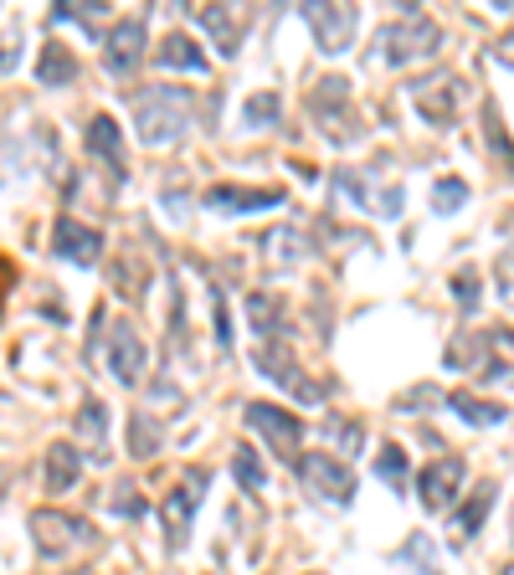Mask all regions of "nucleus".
Returning <instances> with one entry per match:
<instances>
[{
	"instance_id": "nucleus-1",
	"label": "nucleus",
	"mask_w": 514,
	"mask_h": 575,
	"mask_svg": "<svg viewBox=\"0 0 514 575\" xmlns=\"http://www.w3.org/2000/svg\"><path fill=\"white\" fill-rule=\"evenodd\" d=\"M247 319H253V335H257V365H262V375L273 386H283L289 396H299V401H325V386L304 380L299 360H293V344H289L293 329H289L283 298L278 293H253L247 298Z\"/></svg>"
},
{
	"instance_id": "nucleus-2",
	"label": "nucleus",
	"mask_w": 514,
	"mask_h": 575,
	"mask_svg": "<svg viewBox=\"0 0 514 575\" xmlns=\"http://www.w3.org/2000/svg\"><path fill=\"white\" fill-rule=\"evenodd\" d=\"M135 124L139 144H150V150H165L175 139H186L190 87H144V93H135Z\"/></svg>"
},
{
	"instance_id": "nucleus-3",
	"label": "nucleus",
	"mask_w": 514,
	"mask_h": 575,
	"mask_svg": "<svg viewBox=\"0 0 514 575\" xmlns=\"http://www.w3.org/2000/svg\"><path fill=\"white\" fill-rule=\"evenodd\" d=\"M437 42H443V26L432 16H422L417 5H401V21H392L386 32H381V57L392 62V68H407V62H417V57H432L437 51Z\"/></svg>"
},
{
	"instance_id": "nucleus-4",
	"label": "nucleus",
	"mask_w": 514,
	"mask_h": 575,
	"mask_svg": "<svg viewBox=\"0 0 514 575\" xmlns=\"http://www.w3.org/2000/svg\"><path fill=\"white\" fill-rule=\"evenodd\" d=\"M32 540L47 560H72L78 550H93V544H98V529L87 525V519H78V514H62V508H36Z\"/></svg>"
},
{
	"instance_id": "nucleus-5",
	"label": "nucleus",
	"mask_w": 514,
	"mask_h": 575,
	"mask_svg": "<svg viewBox=\"0 0 514 575\" xmlns=\"http://www.w3.org/2000/svg\"><path fill=\"white\" fill-rule=\"evenodd\" d=\"M247 426L268 442V453L278 462H304V416H293L289 407H268V401H247Z\"/></svg>"
},
{
	"instance_id": "nucleus-6",
	"label": "nucleus",
	"mask_w": 514,
	"mask_h": 575,
	"mask_svg": "<svg viewBox=\"0 0 514 575\" xmlns=\"http://www.w3.org/2000/svg\"><path fill=\"white\" fill-rule=\"evenodd\" d=\"M308 119L325 129L329 144L360 139V124H355V114H350V83H344V78H325V83L308 93Z\"/></svg>"
},
{
	"instance_id": "nucleus-7",
	"label": "nucleus",
	"mask_w": 514,
	"mask_h": 575,
	"mask_svg": "<svg viewBox=\"0 0 514 575\" xmlns=\"http://www.w3.org/2000/svg\"><path fill=\"white\" fill-rule=\"evenodd\" d=\"M411 103H417V114H422L432 129H447V124H458L463 103H468V87H463L458 72H432V78H417V83H411Z\"/></svg>"
},
{
	"instance_id": "nucleus-8",
	"label": "nucleus",
	"mask_w": 514,
	"mask_h": 575,
	"mask_svg": "<svg viewBox=\"0 0 514 575\" xmlns=\"http://www.w3.org/2000/svg\"><path fill=\"white\" fill-rule=\"evenodd\" d=\"M299 478H304L308 498H319V504H355V473H350V462L335 453H304L299 462Z\"/></svg>"
},
{
	"instance_id": "nucleus-9",
	"label": "nucleus",
	"mask_w": 514,
	"mask_h": 575,
	"mask_svg": "<svg viewBox=\"0 0 514 575\" xmlns=\"http://www.w3.org/2000/svg\"><path fill=\"white\" fill-rule=\"evenodd\" d=\"M211 489V473L206 468H190L180 483L171 489V498L160 504V519H165V544L171 550H180L190 535V519H196V508H201V493Z\"/></svg>"
},
{
	"instance_id": "nucleus-10",
	"label": "nucleus",
	"mask_w": 514,
	"mask_h": 575,
	"mask_svg": "<svg viewBox=\"0 0 514 575\" xmlns=\"http://www.w3.org/2000/svg\"><path fill=\"white\" fill-rule=\"evenodd\" d=\"M463 483H468V462L463 457H432L428 468H422V483H417V504L428 508V514H447L453 508V498L463 493Z\"/></svg>"
},
{
	"instance_id": "nucleus-11",
	"label": "nucleus",
	"mask_w": 514,
	"mask_h": 575,
	"mask_svg": "<svg viewBox=\"0 0 514 575\" xmlns=\"http://www.w3.org/2000/svg\"><path fill=\"white\" fill-rule=\"evenodd\" d=\"M304 21H308V32H314V42H319V51H325V57H340V51L355 42L360 11L355 5H304Z\"/></svg>"
},
{
	"instance_id": "nucleus-12",
	"label": "nucleus",
	"mask_w": 514,
	"mask_h": 575,
	"mask_svg": "<svg viewBox=\"0 0 514 575\" xmlns=\"http://www.w3.org/2000/svg\"><path fill=\"white\" fill-rule=\"evenodd\" d=\"M206 211H222V216H247V211H268V206H283V190L278 186H237V180H222L201 196Z\"/></svg>"
},
{
	"instance_id": "nucleus-13",
	"label": "nucleus",
	"mask_w": 514,
	"mask_h": 575,
	"mask_svg": "<svg viewBox=\"0 0 514 575\" xmlns=\"http://www.w3.org/2000/svg\"><path fill=\"white\" fill-rule=\"evenodd\" d=\"M108 371L119 375L124 386H139L144 380V365H150V355H144V339H139V329L135 324H114V335H108Z\"/></svg>"
},
{
	"instance_id": "nucleus-14",
	"label": "nucleus",
	"mask_w": 514,
	"mask_h": 575,
	"mask_svg": "<svg viewBox=\"0 0 514 575\" xmlns=\"http://www.w3.org/2000/svg\"><path fill=\"white\" fill-rule=\"evenodd\" d=\"M144 57V16H124L103 32V62L108 72H129Z\"/></svg>"
},
{
	"instance_id": "nucleus-15",
	"label": "nucleus",
	"mask_w": 514,
	"mask_h": 575,
	"mask_svg": "<svg viewBox=\"0 0 514 575\" xmlns=\"http://www.w3.org/2000/svg\"><path fill=\"white\" fill-rule=\"evenodd\" d=\"M51 247H57V257H68V262L87 268V262H98L103 237L93 232V226H83L78 216H57V226H51Z\"/></svg>"
},
{
	"instance_id": "nucleus-16",
	"label": "nucleus",
	"mask_w": 514,
	"mask_h": 575,
	"mask_svg": "<svg viewBox=\"0 0 514 575\" xmlns=\"http://www.w3.org/2000/svg\"><path fill=\"white\" fill-rule=\"evenodd\" d=\"M87 154H93L98 165H108V180H114V186H124V134L108 114H98V119L87 124Z\"/></svg>"
},
{
	"instance_id": "nucleus-17",
	"label": "nucleus",
	"mask_w": 514,
	"mask_h": 575,
	"mask_svg": "<svg viewBox=\"0 0 514 575\" xmlns=\"http://www.w3.org/2000/svg\"><path fill=\"white\" fill-rule=\"evenodd\" d=\"M196 21L217 36V47L232 57L242 47V32H247V11H222V5H196Z\"/></svg>"
},
{
	"instance_id": "nucleus-18",
	"label": "nucleus",
	"mask_w": 514,
	"mask_h": 575,
	"mask_svg": "<svg viewBox=\"0 0 514 575\" xmlns=\"http://www.w3.org/2000/svg\"><path fill=\"white\" fill-rule=\"evenodd\" d=\"M154 62H160V68H186L190 78H201V72H206V51L196 47L186 32H171L165 42H160V51H154Z\"/></svg>"
},
{
	"instance_id": "nucleus-19",
	"label": "nucleus",
	"mask_w": 514,
	"mask_h": 575,
	"mask_svg": "<svg viewBox=\"0 0 514 575\" xmlns=\"http://www.w3.org/2000/svg\"><path fill=\"white\" fill-rule=\"evenodd\" d=\"M78 437L87 442V462H108V407L103 401H83L78 411Z\"/></svg>"
},
{
	"instance_id": "nucleus-20",
	"label": "nucleus",
	"mask_w": 514,
	"mask_h": 575,
	"mask_svg": "<svg viewBox=\"0 0 514 575\" xmlns=\"http://www.w3.org/2000/svg\"><path fill=\"white\" fill-rule=\"evenodd\" d=\"M83 462L87 457H78V447L72 442H57L47 453V493H68L78 478H83Z\"/></svg>"
},
{
	"instance_id": "nucleus-21",
	"label": "nucleus",
	"mask_w": 514,
	"mask_h": 575,
	"mask_svg": "<svg viewBox=\"0 0 514 575\" xmlns=\"http://www.w3.org/2000/svg\"><path fill=\"white\" fill-rule=\"evenodd\" d=\"M489 508H494V478H483L479 489H474V498L453 514V535H458V544L468 540V535H479L483 519H489Z\"/></svg>"
},
{
	"instance_id": "nucleus-22",
	"label": "nucleus",
	"mask_w": 514,
	"mask_h": 575,
	"mask_svg": "<svg viewBox=\"0 0 514 575\" xmlns=\"http://www.w3.org/2000/svg\"><path fill=\"white\" fill-rule=\"evenodd\" d=\"M257 247H262V257H273V268H293V262H304L308 237L304 232H293V226H273Z\"/></svg>"
},
{
	"instance_id": "nucleus-23",
	"label": "nucleus",
	"mask_w": 514,
	"mask_h": 575,
	"mask_svg": "<svg viewBox=\"0 0 514 575\" xmlns=\"http://www.w3.org/2000/svg\"><path fill=\"white\" fill-rule=\"evenodd\" d=\"M447 407L458 411L468 426H499L504 416H510L499 401H483V396H474V390H453V396H447Z\"/></svg>"
},
{
	"instance_id": "nucleus-24",
	"label": "nucleus",
	"mask_w": 514,
	"mask_h": 575,
	"mask_svg": "<svg viewBox=\"0 0 514 575\" xmlns=\"http://www.w3.org/2000/svg\"><path fill=\"white\" fill-rule=\"evenodd\" d=\"M36 78L47 87L72 83V78H78V57H72L62 42H47V47H42V62H36Z\"/></svg>"
},
{
	"instance_id": "nucleus-25",
	"label": "nucleus",
	"mask_w": 514,
	"mask_h": 575,
	"mask_svg": "<svg viewBox=\"0 0 514 575\" xmlns=\"http://www.w3.org/2000/svg\"><path fill=\"white\" fill-rule=\"evenodd\" d=\"M232 473H237V483L247 493L268 489V468H262V457H257L253 442H237V447H232Z\"/></svg>"
},
{
	"instance_id": "nucleus-26",
	"label": "nucleus",
	"mask_w": 514,
	"mask_h": 575,
	"mask_svg": "<svg viewBox=\"0 0 514 575\" xmlns=\"http://www.w3.org/2000/svg\"><path fill=\"white\" fill-rule=\"evenodd\" d=\"M160 442H165V426H160V416H150V411H135V422H129V453H135V457H154V453H160Z\"/></svg>"
},
{
	"instance_id": "nucleus-27",
	"label": "nucleus",
	"mask_w": 514,
	"mask_h": 575,
	"mask_svg": "<svg viewBox=\"0 0 514 575\" xmlns=\"http://www.w3.org/2000/svg\"><path fill=\"white\" fill-rule=\"evenodd\" d=\"M376 478H381V483H386L392 493L407 489V453H401L396 442H386V447H381V457H376Z\"/></svg>"
},
{
	"instance_id": "nucleus-28",
	"label": "nucleus",
	"mask_w": 514,
	"mask_h": 575,
	"mask_svg": "<svg viewBox=\"0 0 514 575\" xmlns=\"http://www.w3.org/2000/svg\"><path fill=\"white\" fill-rule=\"evenodd\" d=\"M483 139H489V150L499 154V165L514 169V144L504 139V129H499V108H494V103H483Z\"/></svg>"
},
{
	"instance_id": "nucleus-29",
	"label": "nucleus",
	"mask_w": 514,
	"mask_h": 575,
	"mask_svg": "<svg viewBox=\"0 0 514 575\" xmlns=\"http://www.w3.org/2000/svg\"><path fill=\"white\" fill-rule=\"evenodd\" d=\"M278 114H283V103H278V93H253V98H247V108H242V119H247V129H262V124H278Z\"/></svg>"
},
{
	"instance_id": "nucleus-30",
	"label": "nucleus",
	"mask_w": 514,
	"mask_h": 575,
	"mask_svg": "<svg viewBox=\"0 0 514 575\" xmlns=\"http://www.w3.org/2000/svg\"><path fill=\"white\" fill-rule=\"evenodd\" d=\"M468 201V186H463L458 175H443L437 186H432V211H443V216H453L458 206Z\"/></svg>"
},
{
	"instance_id": "nucleus-31",
	"label": "nucleus",
	"mask_w": 514,
	"mask_h": 575,
	"mask_svg": "<svg viewBox=\"0 0 514 575\" xmlns=\"http://www.w3.org/2000/svg\"><path fill=\"white\" fill-rule=\"evenodd\" d=\"M453 288H458V308L468 314V308H479V272L463 268L458 278H453Z\"/></svg>"
},
{
	"instance_id": "nucleus-32",
	"label": "nucleus",
	"mask_w": 514,
	"mask_h": 575,
	"mask_svg": "<svg viewBox=\"0 0 514 575\" xmlns=\"http://www.w3.org/2000/svg\"><path fill=\"white\" fill-rule=\"evenodd\" d=\"M325 432L335 442H344V447H350V453H355L360 442H365V432H360V422H325Z\"/></svg>"
},
{
	"instance_id": "nucleus-33",
	"label": "nucleus",
	"mask_w": 514,
	"mask_h": 575,
	"mask_svg": "<svg viewBox=\"0 0 514 575\" xmlns=\"http://www.w3.org/2000/svg\"><path fill=\"white\" fill-rule=\"evenodd\" d=\"M499 288H504V298L514 304V242L499 253Z\"/></svg>"
},
{
	"instance_id": "nucleus-34",
	"label": "nucleus",
	"mask_w": 514,
	"mask_h": 575,
	"mask_svg": "<svg viewBox=\"0 0 514 575\" xmlns=\"http://www.w3.org/2000/svg\"><path fill=\"white\" fill-rule=\"evenodd\" d=\"M11 278H16V272H11V262L0 257V308H5V288H11Z\"/></svg>"
},
{
	"instance_id": "nucleus-35",
	"label": "nucleus",
	"mask_w": 514,
	"mask_h": 575,
	"mask_svg": "<svg viewBox=\"0 0 514 575\" xmlns=\"http://www.w3.org/2000/svg\"><path fill=\"white\" fill-rule=\"evenodd\" d=\"M499 57H504V62L514 68V36H504V42H499Z\"/></svg>"
},
{
	"instance_id": "nucleus-36",
	"label": "nucleus",
	"mask_w": 514,
	"mask_h": 575,
	"mask_svg": "<svg viewBox=\"0 0 514 575\" xmlns=\"http://www.w3.org/2000/svg\"><path fill=\"white\" fill-rule=\"evenodd\" d=\"M11 62H16V51H0V72L11 68Z\"/></svg>"
},
{
	"instance_id": "nucleus-37",
	"label": "nucleus",
	"mask_w": 514,
	"mask_h": 575,
	"mask_svg": "<svg viewBox=\"0 0 514 575\" xmlns=\"http://www.w3.org/2000/svg\"><path fill=\"white\" fill-rule=\"evenodd\" d=\"M499 575H514V565H504V571H499Z\"/></svg>"
}]
</instances>
